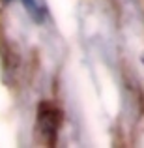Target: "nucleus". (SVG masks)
Segmentation results:
<instances>
[{
    "instance_id": "obj_1",
    "label": "nucleus",
    "mask_w": 144,
    "mask_h": 148,
    "mask_svg": "<svg viewBox=\"0 0 144 148\" xmlns=\"http://www.w3.org/2000/svg\"><path fill=\"white\" fill-rule=\"evenodd\" d=\"M60 122H62V112L56 105L45 103V101L40 103V109H38V130H40L43 141H47L51 146L56 143Z\"/></svg>"
},
{
    "instance_id": "obj_2",
    "label": "nucleus",
    "mask_w": 144,
    "mask_h": 148,
    "mask_svg": "<svg viewBox=\"0 0 144 148\" xmlns=\"http://www.w3.org/2000/svg\"><path fill=\"white\" fill-rule=\"evenodd\" d=\"M21 2L25 4L26 11L30 13V17H32V19H36L38 23L43 21V8L38 4V0H21Z\"/></svg>"
}]
</instances>
